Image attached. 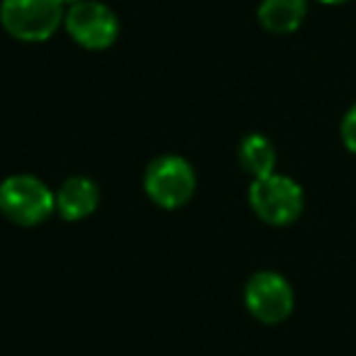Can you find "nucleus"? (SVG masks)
Wrapping results in <instances>:
<instances>
[{"label":"nucleus","mask_w":356,"mask_h":356,"mask_svg":"<svg viewBox=\"0 0 356 356\" xmlns=\"http://www.w3.org/2000/svg\"><path fill=\"white\" fill-rule=\"evenodd\" d=\"M66 17L61 0H3L0 22L20 42H44L59 30Z\"/></svg>","instance_id":"f257e3e1"},{"label":"nucleus","mask_w":356,"mask_h":356,"mask_svg":"<svg viewBox=\"0 0 356 356\" xmlns=\"http://www.w3.org/2000/svg\"><path fill=\"white\" fill-rule=\"evenodd\" d=\"M56 195L35 176H10L0 184V210L8 220L32 227L54 213Z\"/></svg>","instance_id":"f03ea898"},{"label":"nucleus","mask_w":356,"mask_h":356,"mask_svg":"<svg viewBox=\"0 0 356 356\" xmlns=\"http://www.w3.org/2000/svg\"><path fill=\"white\" fill-rule=\"evenodd\" d=\"M249 203L264 222L281 227L300 218L305 198H302V188L293 178L271 173V176L254 178L249 188Z\"/></svg>","instance_id":"7ed1b4c3"},{"label":"nucleus","mask_w":356,"mask_h":356,"mask_svg":"<svg viewBox=\"0 0 356 356\" xmlns=\"http://www.w3.org/2000/svg\"><path fill=\"white\" fill-rule=\"evenodd\" d=\"M144 191L156 205L176 210L195 193V171L184 156H159L149 163L144 176Z\"/></svg>","instance_id":"20e7f679"},{"label":"nucleus","mask_w":356,"mask_h":356,"mask_svg":"<svg viewBox=\"0 0 356 356\" xmlns=\"http://www.w3.org/2000/svg\"><path fill=\"white\" fill-rule=\"evenodd\" d=\"M64 25L69 35L76 40V44L86 47V49H108L115 40H118L120 22L118 15L103 3L95 0H83L76 3L66 10Z\"/></svg>","instance_id":"39448f33"},{"label":"nucleus","mask_w":356,"mask_h":356,"mask_svg":"<svg viewBox=\"0 0 356 356\" xmlns=\"http://www.w3.org/2000/svg\"><path fill=\"white\" fill-rule=\"evenodd\" d=\"M247 307L259 322L266 325H278L293 312L296 296L293 288L281 273L276 271H259L252 276L244 291Z\"/></svg>","instance_id":"423d86ee"},{"label":"nucleus","mask_w":356,"mask_h":356,"mask_svg":"<svg viewBox=\"0 0 356 356\" xmlns=\"http://www.w3.org/2000/svg\"><path fill=\"white\" fill-rule=\"evenodd\" d=\"M100 200L98 186L83 176H74L64 181L56 193V210L64 220L76 222V220H86L88 215L95 213Z\"/></svg>","instance_id":"0eeeda50"},{"label":"nucleus","mask_w":356,"mask_h":356,"mask_svg":"<svg viewBox=\"0 0 356 356\" xmlns=\"http://www.w3.org/2000/svg\"><path fill=\"white\" fill-rule=\"evenodd\" d=\"M305 13V0H264L259 8V22L273 35H288L302 25Z\"/></svg>","instance_id":"6e6552de"},{"label":"nucleus","mask_w":356,"mask_h":356,"mask_svg":"<svg viewBox=\"0 0 356 356\" xmlns=\"http://www.w3.org/2000/svg\"><path fill=\"white\" fill-rule=\"evenodd\" d=\"M239 163L254 178L271 176L276 166V149L264 134H249L239 144Z\"/></svg>","instance_id":"1a4fd4ad"},{"label":"nucleus","mask_w":356,"mask_h":356,"mask_svg":"<svg viewBox=\"0 0 356 356\" xmlns=\"http://www.w3.org/2000/svg\"><path fill=\"white\" fill-rule=\"evenodd\" d=\"M341 139H344L346 149L356 154V105H351L349 113L341 120Z\"/></svg>","instance_id":"9d476101"},{"label":"nucleus","mask_w":356,"mask_h":356,"mask_svg":"<svg viewBox=\"0 0 356 356\" xmlns=\"http://www.w3.org/2000/svg\"><path fill=\"white\" fill-rule=\"evenodd\" d=\"M325 6H339V3H346V0H320Z\"/></svg>","instance_id":"9b49d317"},{"label":"nucleus","mask_w":356,"mask_h":356,"mask_svg":"<svg viewBox=\"0 0 356 356\" xmlns=\"http://www.w3.org/2000/svg\"><path fill=\"white\" fill-rule=\"evenodd\" d=\"M61 3H64V6H76V3H83V0H61Z\"/></svg>","instance_id":"f8f14e48"}]
</instances>
